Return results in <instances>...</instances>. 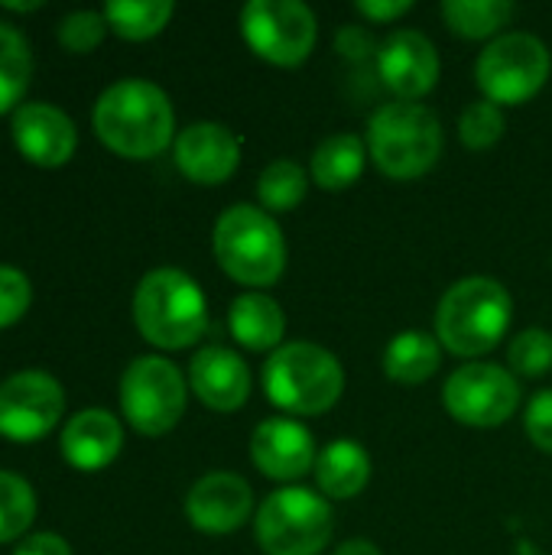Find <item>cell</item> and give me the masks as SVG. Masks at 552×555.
Segmentation results:
<instances>
[{"mask_svg": "<svg viewBox=\"0 0 552 555\" xmlns=\"http://www.w3.org/2000/svg\"><path fill=\"white\" fill-rule=\"evenodd\" d=\"M228 325H231V335L238 338V345H244L247 351H277L286 335V315H283L280 302L257 289H251L231 302Z\"/></svg>", "mask_w": 552, "mask_h": 555, "instance_id": "ffe728a7", "label": "cell"}, {"mask_svg": "<svg viewBox=\"0 0 552 555\" xmlns=\"http://www.w3.org/2000/svg\"><path fill=\"white\" fill-rule=\"evenodd\" d=\"M29 75L33 55L26 36L0 20V114H7L26 94Z\"/></svg>", "mask_w": 552, "mask_h": 555, "instance_id": "484cf974", "label": "cell"}, {"mask_svg": "<svg viewBox=\"0 0 552 555\" xmlns=\"http://www.w3.org/2000/svg\"><path fill=\"white\" fill-rule=\"evenodd\" d=\"M364 159H368V146L358 133H335L316 146L309 169H312V179L319 189L342 192L361 179Z\"/></svg>", "mask_w": 552, "mask_h": 555, "instance_id": "603a6c76", "label": "cell"}, {"mask_svg": "<svg viewBox=\"0 0 552 555\" xmlns=\"http://www.w3.org/2000/svg\"><path fill=\"white\" fill-rule=\"evenodd\" d=\"M524 426H527V436L537 449L552 452V390H540L530 403H527V413H524Z\"/></svg>", "mask_w": 552, "mask_h": 555, "instance_id": "d6a6232c", "label": "cell"}, {"mask_svg": "<svg viewBox=\"0 0 552 555\" xmlns=\"http://www.w3.org/2000/svg\"><path fill=\"white\" fill-rule=\"evenodd\" d=\"M377 72L400 101H420L439 81V52L423 33L397 29L377 49Z\"/></svg>", "mask_w": 552, "mask_h": 555, "instance_id": "4fadbf2b", "label": "cell"}, {"mask_svg": "<svg viewBox=\"0 0 552 555\" xmlns=\"http://www.w3.org/2000/svg\"><path fill=\"white\" fill-rule=\"evenodd\" d=\"M267 400L293 416L329 413L345 390V371L338 358L312 341L280 345L264 364Z\"/></svg>", "mask_w": 552, "mask_h": 555, "instance_id": "5b68a950", "label": "cell"}, {"mask_svg": "<svg viewBox=\"0 0 552 555\" xmlns=\"http://www.w3.org/2000/svg\"><path fill=\"white\" fill-rule=\"evenodd\" d=\"M124 446L120 420L107 410H81L62 429V459L78 472L107 468Z\"/></svg>", "mask_w": 552, "mask_h": 555, "instance_id": "d6986e66", "label": "cell"}, {"mask_svg": "<svg viewBox=\"0 0 552 555\" xmlns=\"http://www.w3.org/2000/svg\"><path fill=\"white\" fill-rule=\"evenodd\" d=\"M29 302H33V289L26 273H20L16 267H0V328L20 322Z\"/></svg>", "mask_w": 552, "mask_h": 555, "instance_id": "1f68e13d", "label": "cell"}, {"mask_svg": "<svg viewBox=\"0 0 552 555\" xmlns=\"http://www.w3.org/2000/svg\"><path fill=\"white\" fill-rule=\"evenodd\" d=\"M410 10H413L410 0H361L358 3V13H364L368 20H377V23L397 20V16H403Z\"/></svg>", "mask_w": 552, "mask_h": 555, "instance_id": "836d02e7", "label": "cell"}, {"mask_svg": "<svg viewBox=\"0 0 552 555\" xmlns=\"http://www.w3.org/2000/svg\"><path fill=\"white\" fill-rule=\"evenodd\" d=\"M65 410L59 380L46 371H20L0 384V436L36 442L55 429Z\"/></svg>", "mask_w": 552, "mask_h": 555, "instance_id": "7c38bea8", "label": "cell"}, {"mask_svg": "<svg viewBox=\"0 0 552 555\" xmlns=\"http://www.w3.org/2000/svg\"><path fill=\"white\" fill-rule=\"evenodd\" d=\"M172 10L176 7L169 0H111L101 13L117 36L140 42V39H153L156 33H163Z\"/></svg>", "mask_w": 552, "mask_h": 555, "instance_id": "cb8c5ba5", "label": "cell"}, {"mask_svg": "<svg viewBox=\"0 0 552 555\" xmlns=\"http://www.w3.org/2000/svg\"><path fill=\"white\" fill-rule=\"evenodd\" d=\"M442 364V345L436 335L410 328L400 332L384 351V374L397 384H426Z\"/></svg>", "mask_w": 552, "mask_h": 555, "instance_id": "7402d4cb", "label": "cell"}, {"mask_svg": "<svg viewBox=\"0 0 552 555\" xmlns=\"http://www.w3.org/2000/svg\"><path fill=\"white\" fill-rule=\"evenodd\" d=\"M251 511H254V491L241 475L231 472H211L198 478L185 494L189 524L211 537L234 533L251 520Z\"/></svg>", "mask_w": 552, "mask_h": 555, "instance_id": "5bb4252c", "label": "cell"}, {"mask_svg": "<svg viewBox=\"0 0 552 555\" xmlns=\"http://www.w3.org/2000/svg\"><path fill=\"white\" fill-rule=\"evenodd\" d=\"M133 322L150 345L163 351H182L208 328L205 293L182 270H150L133 293Z\"/></svg>", "mask_w": 552, "mask_h": 555, "instance_id": "3957f363", "label": "cell"}, {"mask_svg": "<svg viewBox=\"0 0 552 555\" xmlns=\"http://www.w3.org/2000/svg\"><path fill=\"white\" fill-rule=\"evenodd\" d=\"M251 459L273 481H299L316 472L312 433L296 420H264L251 436Z\"/></svg>", "mask_w": 552, "mask_h": 555, "instance_id": "2e32d148", "label": "cell"}, {"mask_svg": "<svg viewBox=\"0 0 552 555\" xmlns=\"http://www.w3.org/2000/svg\"><path fill=\"white\" fill-rule=\"evenodd\" d=\"M36 517V494L33 488L10 472H0V543H10L29 530Z\"/></svg>", "mask_w": 552, "mask_h": 555, "instance_id": "83f0119b", "label": "cell"}, {"mask_svg": "<svg viewBox=\"0 0 552 555\" xmlns=\"http://www.w3.org/2000/svg\"><path fill=\"white\" fill-rule=\"evenodd\" d=\"M107 20L98 10H75L68 16H62L59 23V42L68 52H91L94 46H101L104 33H107Z\"/></svg>", "mask_w": 552, "mask_h": 555, "instance_id": "4dcf8cb0", "label": "cell"}, {"mask_svg": "<svg viewBox=\"0 0 552 555\" xmlns=\"http://www.w3.org/2000/svg\"><path fill=\"white\" fill-rule=\"evenodd\" d=\"M13 143L33 166L52 169L72 159L78 133L65 111L46 101H33L13 114Z\"/></svg>", "mask_w": 552, "mask_h": 555, "instance_id": "e0dca14e", "label": "cell"}, {"mask_svg": "<svg viewBox=\"0 0 552 555\" xmlns=\"http://www.w3.org/2000/svg\"><path fill=\"white\" fill-rule=\"evenodd\" d=\"M189 387L215 413H234L251 397V371L231 348L208 345L189 364Z\"/></svg>", "mask_w": 552, "mask_h": 555, "instance_id": "ac0fdd59", "label": "cell"}, {"mask_svg": "<svg viewBox=\"0 0 552 555\" xmlns=\"http://www.w3.org/2000/svg\"><path fill=\"white\" fill-rule=\"evenodd\" d=\"M218 267L241 286H273L286 270V241L270 211L257 205H231L211 234Z\"/></svg>", "mask_w": 552, "mask_h": 555, "instance_id": "8992f818", "label": "cell"}, {"mask_svg": "<svg viewBox=\"0 0 552 555\" xmlns=\"http://www.w3.org/2000/svg\"><path fill=\"white\" fill-rule=\"evenodd\" d=\"M176 166L195 185H221L241 163V140L215 120L189 124L172 143Z\"/></svg>", "mask_w": 552, "mask_h": 555, "instance_id": "9a60e30c", "label": "cell"}, {"mask_svg": "<svg viewBox=\"0 0 552 555\" xmlns=\"http://www.w3.org/2000/svg\"><path fill=\"white\" fill-rule=\"evenodd\" d=\"M247 46L270 65H303L316 49L319 23L303 0H251L241 10Z\"/></svg>", "mask_w": 552, "mask_h": 555, "instance_id": "30bf717a", "label": "cell"}, {"mask_svg": "<svg viewBox=\"0 0 552 555\" xmlns=\"http://www.w3.org/2000/svg\"><path fill=\"white\" fill-rule=\"evenodd\" d=\"M459 137L468 150H488L504 137V114L491 101H475L462 111Z\"/></svg>", "mask_w": 552, "mask_h": 555, "instance_id": "f1b7e54d", "label": "cell"}, {"mask_svg": "<svg viewBox=\"0 0 552 555\" xmlns=\"http://www.w3.org/2000/svg\"><path fill=\"white\" fill-rule=\"evenodd\" d=\"M309 192V176L299 163L293 159H277L270 163L260 179H257V198H260V208L264 211H293L303 205Z\"/></svg>", "mask_w": 552, "mask_h": 555, "instance_id": "4316f807", "label": "cell"}, {"mask_svg": "<svg viewBox=\"0 0 552 555\" xmlns=\"http://www.w3.org/2000/svg\"><path fill=\"white\" fill-rule=\"evenodd\" d=\"M508 361L524 377H543L547 371H552V335L547 328H524L511 341Z\"/></svg>", "mask_w": 552, "mask_h": 555, "instance_id": "f546056e", "label": "cell"}, {"mask_svg": "<svg viewBox=\"0 0 552 555\" xmlns=\"http://www.w3.org/2000/svg\"><path fill=\"white\" fill-rule=\"evenodd\" d=\"M120 410L140 436H166L185 413L182 371L156 354L137 358L120 377Z\"/></svg>", "mask_w": 552, "mask_h": 555, "instance_id": "9c48e42d", "label": "cell"}, {"mask_svg": "<svg viewBox=\"0 0 552 555\" xmlns=\"http://www.w3.org/2000/svg\"><path fill=\"white\" fill-rule=\"evenodd\" d=\"M371 481V455L355 439L329 442L316 459V485L335 501L358 498Z\"/></svg>", "mask_w": 552, "mask_h": 555, "instance_id": "44dd1931", "label": "cell"}, {"mask_svg": "<svg viewBox=\"0 0 552 555\" xmlns=\"http://www.w3.org/2000/svg\"><path fill=\"white\" fill-rule=\"evenodd\" d=\"M91 124L101 143L117 156L150 159L172 143L176 114L159 85L146 78H120L101 91Z\"/></svg>", "mask_w": 552, "mask_h": 555, "instance_id": "6da1fadb", "label": "cell"}, {"mask_svg": "<svg viewBox=\"0 0 552 555\" xmlns=\"http://www.w3.org/2000/svg\"><path fill=\"white\" fill-rule=\"evenodd\" d=\"M442 16L452 26V33H459L465 39H488L501 26H508V20L514 16V3H508V0H446Z\"/></svg>", "mask_w": 552, "mask_h": 555, "instance_id": "d4e9b609", "label": "cell"}, {"mask_svg": "<svg viewBox=\"0 0 552 555\" xmlns=\"http://www.w3.org/2000/svg\"><path fill=\"white\" fill-rule=\"evenodd\" d=\"M368 153L387 179H420L442 156V124L416 101L384 104L368 120Z\"/></svg>", "mask_w": 552, "mask_h": 555, "instance_id": "277c9868", "label": "cell"}, {"mask_svg": "<svg viewBox=\"0 0 552 555\" xmlns=\"http://www.w3.org/2000/svg\"><path fill=\"white\" fill-rule=\"evenodd\" d=\"M449 416L472 429L504 426L521 406L517 377L498 364H462L442 390Z\"/></svg>", "mask_w": 552, "mask_h": 555, "instance_id": "8fae6325", "label": "cell"}, {"mask_svg": "<svg viewBox=\"0 0 552 555\" xmlns=\"http://www.w3.org/2000/svg\"><path fill=\"white\" fill-rule=\"evenodd\" d=\"M13 555H72V550H68V543H65L62 537H55V533H36V537L23 540Z\"/></svg>", "mask_w": 552, "mask_h": 555, "instance_id": "e575fe53", "label": "cell"}, {"mask_svg": "<svg viewBox=\"0 0 552 555\" xmlns=\"http://www.w3.org/2000/svg\"><path fill=\"white\" fill-rule=\"evenodd\" d=\"M3 7H7V10H23V13H26V10H39L42 3H39V0H26V3H23V0H3Z\"/></svg>", "mask_w": 552, "mask_h": 555, "instance_id": "8d00e7d4", "label": "cell"}, {"mask_svg": "<svg viewBox=\"0 0 552 555\" xmlns=\"http://www.w3.org/2000/svg\"><path fill=\"white\" fill-rule=\"evenodd\" d=\"M514 315L511 293L491 276H465L446 289L436 309V338L459 358H482L498 348Z\"/></svg>", "mask_w": 552, "mask_h": 555, "instance_id": "7a4b0ae2", "label": "cell"}, {"mask_svg": "<svg viewBox=\"0 0 552 555\" xmlns=\"http://www.w3.org/2000/svg\"><path fill=\"white\" fill-rule=\"evenodd\" d=\"M552 59L547 42L534 33H504L485 46L475 62V81L491 104H524L550 78Z\"/></svg>", "mask_w": 552, "mask_h": 555, "instance_id": "ba28073f", "label": "cell"}, {"mask_svg": "<svg viewBox=\"0 0 552 555\" xmlns=\"http://www.w3.org/2000/svg\"><path fill=\"white\" fill-rule=\"evenodd\" d=\"M332 530L329 501L309 488L273 491L254 520L257 546L267 555H319L329 546Z\"/></svg>", "mask_w": 552, "mask_h": 555, "instance_id": "52a82bcc", "label": "cell"}, {"mask_svg": "<svg viewBox=\"0 0 552 555\" xmlns=\"http://www.w3.org/2000/svg\"><path fill=\"white\" fill-rule=\"evenodd\" d=\"M332 555H381V550L371 540H348V543H342Z\"/></svg>", "mask_w": 552, "mask_h": 555, "instance_id": "d590c367", "label": "cell"}]
</instances>
